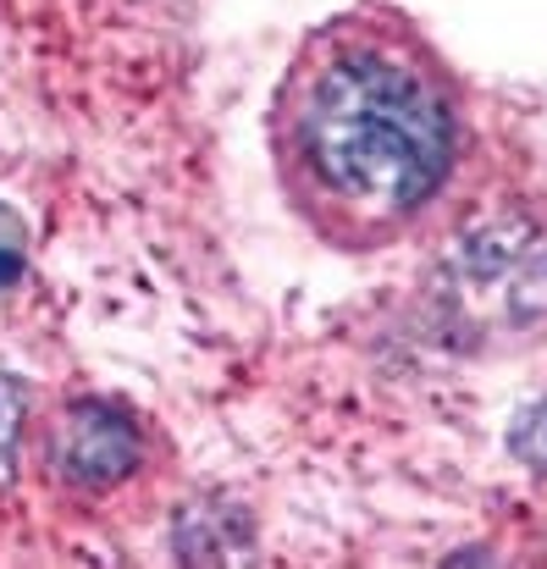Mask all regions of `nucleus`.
Returning a JSON list of instances; mask_svg holds the SVG:
<instances>
[{
	"instance_id": "nucleus-6",
	"label": "nucleus",
	"mask_w": 547,
	"mask_h": 569,
	"mask_svg": "<svg viewBox=\"0 0 547 569\" xmlns=\"http://www.w3.org/2000/svg\"><path fill=\"white\" fill-rule=\"evenodd\" d=\"M515 448H520V459L547 465V403H537V409L520 420V431H515Z\"/></svg>"
},
{
	"instance_id": "nucleus-2",
	"label": "nucleus",
	"mask_w": 547,
	"mask_h": 569,
	"mask_svg": "<svg viewBox=\"0 0 547 569\" xmlns=\"http://www.w3.org/2000/svg\"><path fill=\"white\" fill-rule=\"evenodd\" d=\"M33 470L50 492L61 498H117L122 487L139 481L150 448H145V426L106 398H72L56 403L39 431H33Z\"/></svg>"
},
{
	"instance_id": "nucleus-3",
	"label": "nucleus",
	"mask_w": 547,
	"mask_h": 569,
	"mask_svg": "<svg viewBox=\"0 0 547 569\" xmlns=\"http://www.w3.org/2000/svg\"><path fill=\"white\" fill-rule=\"evenodd\" d=\"M454 293L481 327H543L547 321V238L526 221L481 227L454 266Z\"/></svg>"
},
{
	"instance_id": "nucleus-1",
	"label": "nucleus",
	"mask_w": 547,
	"mask_h": 569,
	"mask_svg": "<svg viewBox=\"0 0 547 569\" xmlns=\"http://www.w3.org/2000/svg\"><path fill=\"white\" fill-rule=\"evenodd\" d=\"M266 139L294 216L355 254L392 249L437 221L470 156L459 83L387 11H349L299 44Z\"/></svg>"
},
{
	"instance_id": "nucleus-5",
	"label": "nucleus",
	"mask_w": 547,
	"mask_h": 569,
	"mask_svg": "<svg viewBox=\"0 0 547 569\" xmlns=\"http://www.w3.org/2000/svg\"><path fill=\"white\" fill-rule=\"evenodd\" d=\"M28 271V227L17 210L0 204V293H11Z\"/></svg>"
},
{
	"instance_id": "nucleus-4",
	"label": "nucleus",
	"mask_w": 547,
	"mask_h": 569,
	"mask_svg": "<svg viewBox=\"0 0 547 569\" xmlns=\"http://www.w3.org/2000/svg\"><path fill=\"white\" fill-rule=\"evenodd\" d=\"M28 448V392L17 377H0V481L17 470Z\"/></svg>"
}]
</instances>
